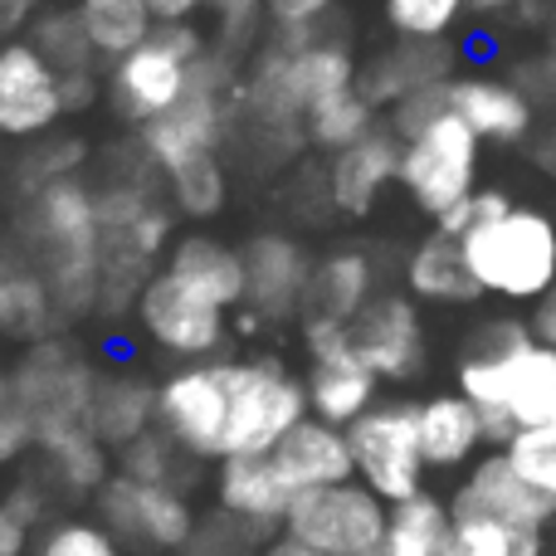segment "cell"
Returning <instances> with one entry per match:
<instances>
[{
	"label": "cell",
	"instance_id": "obj_20",
	"mask_svg": "<svg viewBox=\"0 0 556 556\" xmlns=\"http://www.w3.org/2000/svg\"><path fill=\"white\" fill-rule=\"evenodd\" d=\"M450 518H493L508 528H528L542 532L556 518V503L542 498L528 479L508 464V454H483L469 469V479L454 489L450 498Z\"/></svg>",
	"mask_w": 556,
	"mask_h": 556
},
{
	"label": "cell",
	"instance_id": "obj_29",
	"mask_svg": "<svg viewBox=\"0 0 556 556\" xmlns=\"http://www.w3.org/2000/svg\"><path fill=\"white\" fill-rule=\"evenodd\" d=\"M113 473H117L113 450H103L88 425L39 444V479H45L59 498H98V489H103Z\"/></svg>",
	"mask_w": 556,
	"mask_h": 556
},
{
	"label": "cell",
	"instance_id": "obj_14",
	"mask_svg": "<svg viewBox=\"0 0 556 556\" xmlns=\"http://www.w3.org/2000/svg\"><path fill=\"white\" fill-rule=\"evenodd\" d=\"M93 513L123 547H142V552H181L191 542L201 513L191 508V493L181 489H156V483H137V479H113L98 489Z\"/></svg>",
	"mask_w": 556,
	"mask_h": 556
},
{
	"label": "cell",
	"instance_id": "obj_39",
	"mask_svg": "<svg viewBox=\"0 0 556 556\" xmlns=\"http://www.w3.org/2000/svg\"><path fill=\"white\" fill-rule=\"evenodd\" d=\"M205 15H211V49L240 59V64H250L269 35L264 0H205Z\"/></svg>",
	"mask_w": 556,
	"mask_h": 556
},
{
	"label": "cell",
	"instance_id": "obj_49",
	"mask_svg": "<svg viewBox=\"0 0 556 556\" xmlns=\"http://www.w3.org/2000/svg\"><path fill=\"white\" fill-rule=\"evenodd\" d=\"M59 103H64V117L93 113L103 103V74H68L59 78Z\"/></svg>",
	"mask_w": 556,
	"mask_h": 556
},
{
	"label": "cell",
	"instance_id": "obj_48",
	"mask_svg": "<svg viewBox=\"0 0 556 556\" xmlns=\"http://www.w3.org/2000/svg\"><path fill=\"white\" fill-rule=\"evenodd\" d=\"M337 5H342V0H264L274 29H283V25H323Z\"/></svg>",
	"mask_w": 556,
	"mask_h": 556
},
{
	"label": "cell",
	"instance_id": "obj_43",
	"mask_svg": "<svg viewBox=\"0 0 556 556\" xmlns=\"http://www.w3.org/2000/svg\"><path fill=\"white\" fill-rule=\"evenodd\" d=\"M35 556H127V547L98 518H59L45 528Z\"/></svg>",
	"mask_w": 556,
	"mask_h": 556
},
{
	"label": "cell",
	"instance_id": "obj_35",
	"mask_svg": "<svg viewBox=\"0 0 556 556\" xmlns=\"http://www.w3.org/2000/svg\"><path fill=\"white\" fill-rule=\"evenodd\" d=\"M93 162V142L78 132H49L39 142L20 147V156L10 162V186L15 195H29L39 186L68 181V176H84V166Z\"/></svg>",
	"mask_w": 556,
	"mask_h": 556
},
{
	"label": "cell",
	"instance_id": "obj_24",
	"mask_svg": "<svg viewBox=\"0 0 556 556\" xmlns=\"http://www.w3.org/2000/svg\"><path fill=\"white\" fill-rule=\"evenodd\" d=\"M376 298V264L366 250H332L313 260V278L303 293V317L298 327H352L362 307Z\"/></svg>",
	"mask_w": 556,
	"mask_h": 556
},
{
	"label": "cell",
	"instance_id": "obj_22",
	"mask_svg": "<svg viewBox=\"0 0 556 556\" xmlns=\"http://www.w3.org/2000/svg\"><path fill=\"white\" fill-rule=\"evenodd\" d=\"M450 113L469 127L479 142H528L538 127V103L522 84L498 74H459L450 78Z\"/></svg>",
	"mask_w": 556,
	"mask_h": 556
},
{
	"label": "cell",
	"instance_id": "obj_23",
	"mask_svg": "<svg viewBox=\"0 0 556 556\" xmlns=\"http://www.w3.org/2000/svg\"><path fill=\"white\" fill-rule=\"evenodd\" d=\"M298 493L283 483V473L274 469L269 454H250V459H225L215 464V508L230 513L235 522L278 538L283 518L293 508Z\"/></svg>",
	"mask_w": 556,
	"mask_h": 556
},
{
	"label": "cell",
	"instance_id": "obj_4",
	"mask_svg": "<svg viewBox=\"0 0 556 556\" xmlns=\"http://www.w3.org/2000/svg\"><path fill=\"white\" fill-rule=\"evenodd\" d=\"M473 288L503 303H538L556 288V220L538 205L498 211L459 240Z\"/></svg>",
	"mask_w": 556,
	"mask_h": 556
},
{
	"label": "cell",
	"instance_id": "obj_28",
	"mask_svg": "<svg viewBox=\"0 0 556 556\" xmlns=\"http://www.w3.org/2000/svg\"><path fill=\"white\" fill-rule=\"evenodd\" d=\"M415 425H420L425 469H459L483 450V420L459 391L420 401L415 405Z\"/></svg>",
	"mask_w": 556,
	"mask_h": 556
},
{
	"label": "cell",
	"instance_id": "obj_9",
	"mask_svg": "<svg viewBox=\"0 0 556 556\" xmlns=\"http://www.w3.org/2000/svg\"><path fill=\"white\" fill-rule=\"evenodd\" d=\"M346 450H352L356 483H366L386 508L425 493L420 425L410 401H376L362 420L346 425Z\"/></svg>",
	"mask_w": 556,
	"mask_h": 556
},
{
	"label": "cell",
	"instance_id": "obj_16",
	"mask_svg": "<svg viewBox=\"0 0 556 556\" xmlns=\"http://www.w3.org/2000/svg\"><path fill=\"white\" fill-rule=\"evenodd\" d=\"M307 346V371H303V391H307V415L323 425L346 430L352 420H362L376 405V381L366 371V362L352 352L342 327H298Z\"/></svg>",
	"mask_w": 556,
	"mask_h": 556
},
{
	"label": "cell",
	"instance_id": "obj_59",
	"mask_svg": "<svg viewBox=\"0 0 556 556\" xmlns=\"http://www.w3.org/2000/svg\"><path fill=\"white\" fill-rule=\"evenodd\" d=\"M450 556H464V552H459V547H454V552H450Z\"/></svg>",
	"mask_w": 556,
	"mask_h": 556
},
{
	"label": "cell",
	"instance_id": "obj_52",
	"mask_svg": "<svg viewBox=\"0 0 556 556\" xmlns=\"http://www.w3.org/2000/svg\"><path fill=\"white\" fill-rule=\"evenodd\" d=\"M528 327H532V337H538L542 346H552V352H556V288L547 298H538V303H532Z\"/></svg>",
	"mask_w": 556,
	"mask_h": 556
},
{
	"label": "cell",
	"instance_id": "obj_50",
	"mask_svg": "<svg viewBox=\"0 0 556 556\" xmlns=\"http://www.w3.org/2000/svg\"><path fill=\"white\" fill-rule=\"evenodd\" d=\"M49 0H0V45L5 39H25V29L35 25V15Z\"/></svg>",
	"mask_w": 556,
	"mask_h": 556
},
{
	"label": "cell",
	"instance_id": "obj_8",
	"mask_svg": "<svg viewBox=\"0 0 556 556\" xmlns=\"http://www.w3.org/2000/svg\"><path fill=\"white\" fill-rule=\"evenodd\" d=\"M479 156L483 142L454 113H444L434 127H425L420 137H410L401 147L395 186L425 220H440V215H450L454 205H464L479 191Z\"/></svg>",
	"mask_w": 556,
	"mask_h": 556
},
{
	"label": "cell",
	"instance_id": "obj_57",
	"mask_svg": "<svg viewBox=\"0 0 556 556\" xmlns=\"http://www.w3.org/2000/svg\"><path fill=\"white\" fill-rule=\"evenodd\" d=\"M547 78H552V88H556V15H552V25H547Z\"/></svg>",
	"mask_w": 556,
	"mask_h": 556
},
{
	"label": "cell",
	"instance_id": "obj_30",
	"mask_svg": "<svg viewBox=\"0 0 556 556\" xmlns=\"http://www.w3.org/2000/svg\"><path fill=\"white\" fill-rule=\"evenodd\" d=\"M405 293L415 303H440V307H464L479 303V288H473L469 269H464V250L459 240H444L440 230H430L405 260Z\"/></svg>",
	"mask_w": 556,
	"mask_h": 556
},
{
	"label": "cell",
	"instance_id": "obj_33",
	"mask_svg": "<svg viewBox=\"0 0 556 556\" xmlns=\"http://www.w3.org/2000/svg\"><path fill=\"white\" fill-rule=\"evenodd\" d=\"M454 552V518L450 503L434 493H415V498L395 503L386 542L371 556H450Z\"/></svg>",
	"mask_w": 556,
	"mask_h": 556
},
{
	"label": "cell",
	"instance_id": "obj_54",
	"mask_svg": "<svg viewBox=\"0 0 556 556\" xmlns=\"http://www.w3.org/2000/svg\"><path fill=\"white\" fill-rule=\"evenodd\" d=\"M532 156H538V166H542V172H547L552 181H556V123H552L547 132L538 137V147H532Z\"/></svg>",
	"mask_w": 556,
	"mask_h": 556
},
{
	"label": "cell",
	"instance_id": "obj_17",
	"mask_svg": "<svg viewBox=\"0 0 556 556\" xmlns=\"http://www.w3.org/2000/svg\"><path fill=\"white\" fill-rule=\"evenodd\" d=\"M352 352L366 362L376 381H415L430 362V342H425V313L410 293H376L362 307L352 327H346Z\"/></svg>",
	"mask_w": 556,
	"mask_h": 556
},
{
	"label": "cell",
	"instance_id": "obj_37",
	"mask_svg": "<svg viewBox=\"0 0 556 556\" xmlns=\"http://www.w3.org/2000/svg\"><path fill=\"white\" fill-rule=\"evenodd\" d=\"M113 459H117V473L137 479V483L181 489V493H191V483H195V459L162 430H147L142 440H132L123 454H113Z\"/></svg>",
	"mask_w": 556,
	"mask_h": 556
},
{
	"label": "cell",
	"instance_id": "obj_7",
	"mask_svg": "<svg viewBox=\"0 0 556 556\" xmlns=\"http://www.w3.org/2000/svg\"><path fill=\"white\" fill-rule=\"evenodd\" d=\"M98 366L68 342L64 332L35 342L20 352V362L10 366V386H15L20 405L29 415V430H35V450L54 434L84 430L88 425V405L98 391Z\"/></svg>",
	"mask_w": 556,
	"mask_h": 556
},
{
	"label": "cell",
	"instance_id": "obj_58",
	"mask_svg": "<svg viewBox=\"0 0 556 556\" xmlns=\"http://www.w3.org/2000/svg\"><path fill=\"white\" fill-rule=\"evenodd\" d=\"M54 5H78V0H54Z\"/></svg>",
	"mask_w": 556,
	"mask_h": 556
},
{
	"label": "cell",
	"instance_id": "obj_47",
	"mask_svg": "<svg viewBox=\"0 0 556 556\" xmlns=\"http://www.w3.org/2000/svg\"><path fill=\"white\" fill-rule=\"evenodd\" d=\"M49 503H54V489H49L45 479H35V473H29V479H20L15 489L5 493V508L15 513L25 528H35V522L49 518Z\"/></svg>",
	"mask_w": 556,
	"mask_h": 556
},
{
	"label": "cell",
	"instance_id": "obj_56",
	"mask_svg": "<svg viewBox=\"0 0 556 556\" xmlns=\"http://www.w3.org/2000/svg\"><path fill=\"white\" fill-rule=\"evenodd\" d=\"M522 0H469L473 15H503V10H518Z\"/></svg>",
	"mask_w": 556,
	"mask_h": 556
},
{
	"label": "cell",
	"instance_id": "obj_41",
	"mask_svg": "<svg viewBox=\"0 0 556 556\" xmlns=\"http://www.w3.org/2000/svg\"><path fill=\"white\" fill-rule=\"evenodd\" d=\"M454 547L464 556H542V532L493 518H454Z\"/></svg>",
	"mask_w": 556,
	"mask_h": 556
},
{
	"label": "cell",
	"instance_id": "obj_15",
	"mask_svg": "<svg viewBox=\"0 0 556 556\" xmlns=\"http://www.w3.org/2000/svg\"><path fill=\"white\" fill-rule=\"evenodd\" d=\"M244 260V307L264 332L303 317V293L313 278V254L288 230H260L240 244Z\"/></svg>",
	"mask_w": 556,
	"mask_h": 556
},
{
	"label": "cell",
	"instance_id": "obj_5",
	"mask_svg": "<svg viewBox=\"0 0 556 556\" xmlns=\"http://www.w3.org/2000/svg\"><path fill=\"white\" fill-rule=\"evenodd\" d=\"M211 49V35L201 25H156L147 45H137L127 59L103 68V103L117 123L137 127L156 123L191 93V68Z\"/></svg>",
	"mask_w": 556,
	"mask_h": 556
},
{
	"label": "cell",
	"instance_id": "obj_38",
	"mask_svg": "<svg viewBox=\"0 0 556 556\" xmlns=\"http://www.w3.org/2000/svg\"><path fill=\"white\" fill-rule=\"evenodd\" d=\"M162 191H166V201H172L176 220L211 225L215 215L230 205V166H225V156L201 162V166H186V172H176L172 181H162Z\"/></svg>",
	"mask_w": 556,
	"mask_h": 556
},
{
	"label": "cell",
	"instance_id": "obj_27",
	"mask_svg": "<svg viewBox=\"0 0 556 556\" xmlns=\"http://www.w3.org/2000/svg\"><path fill=\"white\" fill-rule=\"evenodd\" d=\"M162 269H172V274L191 278L195 288H205V293H211L230 317L244 307V260H240V244H225L220 235H211V230L176 235V244L166 250Z\"/></svg>",
	"mask_w": 556,
	"mask_h": 556
},
{
	"label": "cell",
	"instance_id": "obj_21",
	"mask_svg": "<svg viewBox=\"0 0 556 556\" xmlns=\"http://www.w3.org/2000/svg\"><path fill=\"white\" fill-rule=\"evenodd\" d=\"M401 147L405 142L381 117L362 142L327 156V201H332V215L366 220V215L381 205V195L395 186V176H401Z\"/></svg>",
	"mask_w": 556,
	"mask_h": 556
},
{
	"label": "cell",
	"instance_id": "obj_42",
	"mask_svg": "<svg viewBox=\"0 0 556 556\" xmlns=\"http://www.w3.org/2000/svg\"><path fill=\"white\" fill-rule=\"evenodd\" d=\"M508 464L542 493L556 503V425H538V430H518L503 444Z\"/></svg>",
	"mask_w": 556,
	"mask_h": 556
},
{
	"label": "cell",
	"instance_id": "obj_6",
	"mask_svg": "<svg viewBox=\"0 0 556 556\" xmlns=\"http://www.w3.org/2000/svg\"><path fill=\"white\" fill-rule=\"evenodd\" d=\"M230 381V440L225 459L274 454L293 425L307 420L303 376L288 371L283 356H225Z\"/></svg>",
	"mask_w": 556,
	"mask_h": 556
},
{
	"label": "cell",
	"instance_id": "obj_40",
	"mask_svg": "<svg viewBox=\"0 0 556 556\" xmlns=\"http://www.w3.org/2000/svg\"><path fill=\"white\" fill-rule=\"evenodd\" d=\"M469 0H381L386 29L395 39H450Z\"/></svg>",
	"mask_w": 556,
	"mask_h": 556
},
{
	"label": "cell",
	"instance_id": "obj_53",
	"mask_svg": "<svg viewBox=\"0 0 556 556\" xmlns=\"http://www.w3.org/2000/svg\"><path fill=\"white\" fill-rule=\"evenodd\" d=\"M25 547H29V528L0 498V556H25Z\"/></svg>",
	"mask_w": 556,
	"mask_h": 556
},
{
	"label": "cell",
	"instance_id": "obj_10",
	"mask_svg": "<svg viewBox=\"0 0 556 556\" xmlns=\"http://www.w3.org/2000/svg\"><path fill=\"white\" fill-rule=\"evenodd\" d=\"M137 327L152 346H162L166 356L181 362H215L230 346V313L215 303L205 288H195L191 278L156 269L152 283L137 298Z\"/></svg>",
	"mask_w": 556,
	"mask_h": 556
},
{
	"label": "cell",
	"instance_id": "obj_34",
	"mask_svg": "<svg viewBox=\"0 0 556 556\" xmlns=\"http://www.w3.org/2000/svg\"><path fill=\"white\" fill-rule=\"evenodd\" d=\"M25 39L35 45V54L45 59L59 78H68V74H103V64H98V54H93V45H88L84 25H78V10L74 5H54V0H49V5L35 15V25L25 29Z\"/></svg>",
	"mask_w": 556,
	"mask_h": 556
},
{
	"label": "cell",
	"instance_id": "obj_45",
	"mask_svg": "<svg viewBox=\"0 0 556 556\" xmlns=\"http://www.w3.org/2000/svg\"><path fill=\"white\" fill-rule=\"evenodd\" d=\"M444 113H450V84L401 98V103H395L391 113H386V127H391V132L401 137V142H410V137H420V132H425V127L440 123Z\"/></svg>",
	"mask_w": 556,
	"mask_h": 556
},
{
	"label": "cell",
	"instance_id": "obj_31",
	"mask_svg": "<svg viewBox=\"0 0 556 556\" xmlns=\"http://www.w3.org/2000/svg\"><path fill=\"white\" fill-rule=\"evenodd\" d=\"M59 332H64V323H59V307L49 298L45 278L29 269V264L0 274V337L20 346H35Z\"/></svg>",
	"mask_w": 556,
	"mask_h": 556
},
{
	"label": "cell",
	"instance_id": "obj_55",
	"mask_svg": "<svg viewBox=\"0 0 556 556\" xmlns=\"http://www.w3.org/2000/svg\"><path fill=\"white\" fill-rule=\"evenodd\" d=\"M260 556H323V552H313V547H303V542H293V538H283V532H278V538L264 542Z\"/></svg>",
	"mask_w": 556,
	"mask_h": 556
},
{
	"label": "cell",
	"instance_id": "obj_2",
	"mask_svg": "<svg viewBox=\"0 0 556 556\" xmlns=\"http://www.w3.org/2000/svg\"><path fill=\"white\" fill-rule=\"evenodd\" d=\"M10 240L29 269L45 278L59 323L74 327L98 313V205L88 176H68L20 195Z\"/></svg>",
	"mask_w": 556,
	"mask_h": 556
},
{
	"label": "cell",
	"instance_id": "obj_19",
	"mask_svg": "<svg viewBox=\"0 0 556 556\" xmlns=\"http://www.w3.org/2000/svg\"><path fill=\"white\" fill-rule=\"evenodd\" d=\"M450 78H459V49L450 39H391L356 68V88L376 113H391L401 98L440 88Z\"/></svg>",
	"mask_w": 556,
	"mask_h": 556
},
{
	"label": "cell",
	"instance_id": "obj_1",
	"mask_svg": "<svg viewBox=\"0 0 556 556\" xmlns=\"http://www.w3.org/2000/svg\"><path fill=\"white\" fill-rule=\"evenodd\" d=\"M459 395L479 410L483 444L556 425V352L532 337L528 317H489L459 356Z\"/></svg>",
	"mask_w": 556,
	"mask_h": 556
},
{
	"label": "cell",
	"instance_id": "obj_46",
	"mask_svg": "<svg viewBox=\"0 0 556 556\" xmlns=\"http://www.w3.org/2000/svg\"><path fill=\"white\" fill-rule=\"evenodd\" d=\"M35 450V430H29V415L20 405L10 371H0V464H15Z\"/></svg>",
	"mask_w": 556,
	"mask_h": 556
},
{
	"label": "cell",
	"instance_id": "obj_26",
	"mask_svg": "<svg viewBox=\"0 0 556 556\" xmlns=\"http://www.w3.org/2000/svg\"><path fill=\"white\" fill-rule=\"evenodd\" d=\"M274 469L283 473V483L293 493H313V489H337V483H352V450H346V430L323 425L307 415L303 425L278 440V450L269 454Z\"/></svg>",
	"mask_w": 556,
	"mask_h": 556
},
{
	"label": "cell",
	"instance_id": "obj_36",
	"mask_svg": "<svg viewBox=\"0 0 556 556\" xmlns=\"http://www.w3.org/2000/svg\"><path fill=\"white\" fill-rule=\"evenodd\" d=\"M376 123H381V113L362 98V88H346V93H332V98H323L317 108H307L303 142H307V152L337 156V152H346L352 142H362Z\"/></svg>",
	"mask_w": 556,
	"mask_h": 556
},
{
	"label": "cell",
	"instance_id": "obj_25",
	"mask_svg": "<svg viewBox=\"0 0 556 556\" xmlns=\"http://www.w3.org/2000/svg\"><path fill=\"white\" fill-rule=\"evenodd\" d=\"M88 430L103 450L123 454L132 440L156 430V381L142 376L137 366H117V371L98 376L93 405H88Z\"/></svg>",
	"mask_w": 556,
	"mask_h": 556
},
{
	"label": "cell",
	"instance_id": "obj_44",
	"mask_svg": "<svg viewBox=\"0 0 556 556\" xmlns=\"http://www.w3.org/2000/svg\"><path fill=\"white\" fill-rule=\"evenodd\" d=\"M264 532L244 528V522H235L230 513H205L201 522H195L191 542L181 547V556H260L264 552Z\"/></svg>",
	"mask_w": 556,
	"mask_h": 556
},
{
	"label": "cell",
	"instance_id": "obj_11",
	"mask_svg": "<svg viewBox=\"0 0 556 556\" xmlns=\"http://www.w3.org/2000/svg\"><path fill=\"white\" fill-rule=\"evenodd\" d=\"M156 430L172 434L195 464H225V440H230L225 356L186 362L156 381Z\"/></svg>",
	"mask_w": 556,
	"mask_h": 556
},
{
	"label": "cell",
	"instance_id": "obj_12",
	"mask_svg": "<svg viewBox=\"0 0 556 556\" xmlns=\"http://www.w3.org/2000/svg\"><path fill=\"white\" fill-rule=\"evenodd\" d=\"M386 528H391V508L356 479L298 493L283 518V538L323 556H371L386 542Z\"/></svg>",
	"mask_w": 556,
	"mask_h": 556
},
{
	"label": "cell",
	"instance_id": "obj_3",
	"mask_svg": "<svg viewBox=\"0 0 556 556\" xmlns=\"http://www.w3.org/2000/svg\"><path fill=\"white\" fill-rule=\"evenodd\" d=\"M98 317H132L176 244V211L156 181H98Z\"/></svg>",
	"mask_w": 556,
	"mask_h": 556
},
{
	"label": "cell",
	"instance_id": "obj_32",
	"mask_svg": "<svg viewBox=\"0 0 556 556\" xmlns=\"http://www.w3.org/2000/svg\"><path fill=\"white\" fill-rule=\"evenodd\" d=\"M78 25H84L88 45H93L98 64L113 68L117 59H127L137 45H147L156 29L147 0H78Z\"/></svg>",
	"mask_w": 556,
	"mask_h": 556
},
{
	"label": "cell",
	"instance_id": "obj_51",
	"mask_svg": "<svg viewBox=\"0 0 556 556\" xmlns=\"http://www.w3.org/2000/svg\"><path fill=\"white\" fill-rule=\"evenodd\" d=\"M156 25H195V15L205 10V0H147Z\"/></svg>",
	"mask_w": 556,
	"mask_h": 556
},
{
	"label": "cell",
	"instance_id": "obj_18",
	"mask_svg": "<svg viewBox=\"0 0 556 556\" xmlns=\"http://www.w3.org/2000/svg\"><path fill=\"white\" fill-rule=\"evenodd\" d=\"M64 123L59 74L35 54L29 39L0 45V142H39Z\"/></svg>",
	"mask_w": 556,
	"mask_h": 556
},
{
	"label": "cell",
	"instance_id": "obj_13",
	"mask_svg": "<svg viewBox=\"0 0 556 556\" xmlns=\"http://www.w3.org/2000/svg\"><path fill=\"white\" fill-rule=\"evenodd\" d=\"M230 127H235V93L191 84V93L172 113L147 123L137 132V142H142L147 166L156 172V181H172L186 166L215 162V156L230 152Z\"/></svg>",
	"mask_w": 556,
	"mask_h": 556
}]
</instances>
